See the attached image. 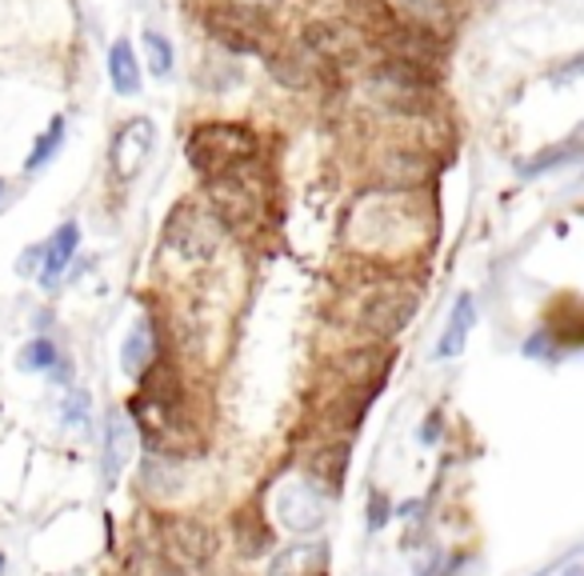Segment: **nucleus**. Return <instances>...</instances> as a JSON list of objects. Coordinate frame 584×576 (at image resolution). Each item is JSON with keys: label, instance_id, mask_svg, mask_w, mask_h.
<instances>
[{"label": "nucleus", "instance_id": "6ab92c4d", "mask_svg": "<svg viewBox=\"0 0 584 576\" xmlns=\"http://www.w3.org/2000/svg\"><path fill=\"white\" fill-rule=\"evenodd\" d=\"M156 365V332H152V320H137L132 332L125 337V349H120V368L125 377L141 380L149 368Z\"/></svg>", "mask_w": 584, "mask_h": 576}, {"label": "nucleus", "instance_id": "a878e982", "mask_svg": "<svg viewBox=\"0 0 584 576\" xmlns=\"http://www.w3.org/2000/svg\"><path fill=\"white\" fill-rule=\"evenodd\" d=\"M60 144H65V117H57V120H52V125H48V129H45V137H40V141L33 144V153H28V161H24V168H28V173H36V168H45L48 161L57 156V149H60Z\"/></svg>", "mask_w": 584, "mask_h": 576}, {"label": "nucleus", "instance_id": "423d86ee", "mask_svg": "<svg viewBox=\"0 0 584 576\" xmlns=\"http://www.w3.org/2000/svg\"><path fill=\"white\" fill-rule=\"evenodd\" d=\"M369 93H373L376 105L397 113V117H421L433 108V81L397 64V60L376 64L373 77H369Z\"/></svg>", "mask_w": 584, "mask_h": 576}, {"label": "nucleus", "instance_id": "393cba45", "mask_svg": "<svg viewBox=\"0 0 584 576\" xmlns=\"http://www.w3.org/2000/svg\"><path fill=\"white\" fill-rule=\"evenodd\" d=\"M16 365L24 368V373H52V368L60 365V353H57V344L52 341H45V337H36V341H28L21 349V361Z\"/></svg>", "mask_w": 584, "mask_h": 576}, {"label": "nucleus", "instance_id": "f03ea898", "mask_svg": "<svg viewBox=\"0 0 584 576\" xmlns=\"http://www.w3.org/2000/svg\"><path fill=\"white\" fill-rule=\"evenodd\" d=\"M421 212L409 200V192H376V197L361 200L357 204V216H352V240L364 248V252H376V257H400L409 248L421 245Z\"/></svg>", "mask_w": 584, "mask_h": 576}, {"label": "nucleus", "instance_id": "c756f323", "mask_svg": "<svg viewBox=\"0 0 584 576\" xmlns=\"http://www.w3.org/2000/svg\"><path fill=\"white\" fill-rule=\"evenodd\" d=\"M229 4H233V9H241V12H253V16H257V12L281 9L284 0H229Z\"/></svg>", "mask_w": 584, "mask_h": 576}, {"label": "nucleus", "instance_id": "20e7f679", "mask_svg": "<svg viewBox=\"0 0 584 576\" xmlns=\"http://www.w3.org/2000/svg\"><path fill=\"white\" fill-rule=\"evenodd\" d=\"M257 156H260V137L248 125H200L188 137V161L205 177L253 165Z\"/></svg>", "mask_w": 584, "mask_h": 576}, {"label": "nucleus", "instance_id": "5701e85b", "mask_svg": "<svg viewBox=\"0 0 584 576\" xmlns=\"http://www.w3.org/2000/svg\"><path fill=\"white\" fill-rule=\"evenodd\" d=\"M108 81L120 96L141 93V64H137V52H132L129 40H117L108 48Z\"/></svg>", "mask_w": 584, "mask_h": 576}, {"label": "nucleus", "instance_id": "a211bd4d", "mask_svg": "<svg viewBox=\"0 0 584 576\" xmlns=\"http://www.w3.org/2000/svg\"><path fill=\"white\" fill-rule=\"evenodd\" d=\"M472 325H477V301H472V293H460L453 301V313H448L441 341H436V361H453V356L465 353Z\"/></svg>", "mask_w": 584, "mask_h": 576}, {"label": "nucleus", "instance_id": "f704fd0d", "mask_svg": "<svg viewBox=\"0 0 584 576\" xmlns=\"http://www.w3.org/2000/svg\"><path fill=\"white\" fill-rule=\"evenodd\" d=\"M0 192H4V180H0Z\"/></svg>", "mask_w": 584, "mask_h": 576}, {"label": "nucleus", "instance_id": "7ed1b4c3", "mask_svg": "<svg viewBox=\"0 0 584 576\" xmlns=\"http://www.w3.org/2000/svg\"><path fill=\"white\" fill-rule=\"evenodd\" d=\"M205 185H209V209L221 216L224 228H257L265 221L269 192H265V180L257 173V161L205 177Z\"/></svg>", "mask_w": 584, "mask_h": 576}, {"label": "nucleus", "instance_id": "9b49d317", "mask_svg": "<svg viewBox=\"0 0 584 576\" xmlns=\"http://www.w3.org/2000/svg\"><path fill=\"white\" fill-rule=\"evenodd\" d=\"M364 33L357 24H340V21H316L304 28V48L313 52L320 64H357L364 57Z\"/></svg>", "mask_w": 584, "mask_h": 576}, {"label": "nucleus", "instance_id": "c85d7f7f", "mask_svg": "<svg viewBox=\"0 0 584 576\" xmlns=\"http://www.w3.org/2000/svg\"><path fill=\"white\" fill-rule=\"evenodd\" d=\"M393 508L397 505H388V496L381 493V489H373V493H369V529H385L388 525V517H393Z\"/></svg>", "mask_w": 584, "mask_h": 576}, {"label": "nucleus", "instance_id": "7c9ffc66", "mask_svg": "<svg viewBox=\"0 0 584 576\" xmlns=\"http://www.w3.org/2000/svg\"><path fill=\"white\" fill-rule=\"evenodd\" d=\"M144 576H188L180 565L173 561H144Z\"/></svg>", "mask_w": 584, "mask_h": 576}, {"label": "nucleus", "instance_id": "72a5a7b5", "mask_svg": "<svg viewBox=\"0 0 584 576\" xmlns=\"http://www.w3.org/2000/svg\"><path fill=\"white\" fill-rule=\"evenodd\" d=\"M0 576H4V556H0Z\"/></svg>", "mask_w": 584, "mask_h": 576}, {"label": "nucleus", "instance_id": "2eb2a0df", "mask_svg": "<svg viewBox=\"0 0 584 576\" xmlns=\"http://www.w3.org/2000/svg\"><path fill=\"white\" fill-rule=\"evenodd\" d=\"M344 472H349V445H344V440H328V445L313 448V452H308V465H304V477H308L325 496L340 493Z\"/></svg>", "mask_w": 584, "mask_h": 576}, {"label": "nucleus", "instance_id": "2f4dec72", "mask_svg": "<svg viewBox=\"0 0 584 576\" xmlns=\"http://www.w3.org/2000/svg\"><path fill=\"white\" fill-rule=\"evenodd\" d=\"M441 428H444L441 412H433V416L421 424V440H424V445H436V440H441Z\"/></svg>", "mask_w": 584, "mask_h": 576}, {"label": "nucleus", "instance_id": "cd10ccee", "mask_svg": "<svg viewBox=\"0 0 584 576\" xmlns=\"http://www.w3.org/2000/svg\"><path fill=\"white\" fill-rule=\"evenodd\" d=\"M65 424H72V428H84L89 424V412H93V397L84 392V388H72L69 397H65Z\"/></svg>", "mask_w": 584, "mask_h": 576}, {"label": "nucleus", "instance_id": "f257e3e1", "mask_svg": "<svg viewBox=\"0 0 584 576\" xmlns=\"http://www.w3.org/2000/svg\"><path fill=\"white\" fill-rule=\"evenodd\" d=\"M129 421L141 433L144 448L156 457L176 460L205 445V428H200V416H192L185 385L161 361L141 377V388L129 404Z\"/></svg>", "mask_w": 584, "mask_h": 576}, {"label": "nucleus", "instance_id": "39448f33", "mask_svg": "<svg viewBox=\"0 0 584 576\" xmlns=\"http://www.w3.org/2000/svg\"><path fill=\"white\" fill-rule=\"evenodd\" d=\"M224 240V224L221 216L209 209V204H176L173 216H168V228H164V245L173 248L176 257L185 260H209L217 257V248Z\"/></svg>", "mask_w": 584, "mask_h": 576}, {"label": "nucleus", "instance_id": "c9c22d12", "mask_svg": "<svg viewBox=\"0 0 584 576\" xmlns=\"http://www.w3.org/2000/svg\"><path fill=\"white\" fill-rule=\"evenodd\" d=\"M320 576H325V573H320Z\"/></svg>", "mask_w": 584, "mask_h": 576}, {"label": "nucleus", "instance_id": "6e6552de", "mask_svg": "<svg viewBox=\"0 0 584 576\" xmlns=\"http://www.w3.org/2000/svg\"><path fill=\"white\" fill-rule=\"evenodd\" d=\"M417 317V296L400 284H381V289H369L357 308V325H361L369 337H397L400 329H409V320Z\"/></svg>", "mask_w": 584, "mask_h": 576}, {"label": "nucleus", "instance_id": "ddd939ff", "mask_svg": "<svg viewBox=\"0 0 584 576\" xmlns=\"http://www.w3.org/2000/svg\"><path fill=\"white\" fill-rule=\"evenodd\" d=\"M376 177H381V185L388 192H409L429 180V156L421 149H409V144L385 149L376 156Z\"/></svg>", "mask_w": 584, "mask_h": 576}, {"label": "nucleus", "instance_id": "4be33fe9", "mask_svg": "<svg viewBox=\"0 0 584 576\" xmlns=\"http://www.w3.org/2000/svg\"><path fill=\"white\" fill-rule=\"evenodd\" d=\"M141 489L149 496H156V501L176 496V489H180V465H176L173 457H156V452H149L141 465Z\"/></svg>", "mask_w": 584, "mask_h": 576}, {"label": "nucleus", "instance_id": "1a4fd4ad", "mask_svg": "<svg viewBox=\"0 0 584 576\" xmlns=\"http://www.w3.org/2000/svg\"><path fill=\"white\" fill-rule=\"evenodd\" d=\"M381 48L388 52V60H397L405 69L421 72L433 81L436 77V64L444 60V40L433 33H424L417 24H385L381 33H376Z\"/></svg>", "mask_w": 584, "mask_h": 576}, {"label": "nucleus", "instance_id": "9d476101", "mask_svg": "<svg viewBox=\"0 0 584 576\" xmlns=\"http://www.w3.org/2000/svg\"><path fill=\"white\" fill-rule=\"evenodd\" d=\"M325 508H328V496L316 489L308 477H292L277 489L272 496V513L281 520L284 529L296 532V537H308L325 525Z\"/></svg>", "mask_w": 584, "mask_h": 576}, {"label": "nucleus", "instance_id": "f3484780", "mask_svg": "<svg viewBox=\"0 0 584 576\" xmlns=\"http://www.w3.org/2000/svg\"><path fill=\"white\" fill-rule=\"evenodd\" d=\"M328 565L325 541H296L284 544L281 553L269 561V576H320Z\"/></svg>", "mask_w": 584, "mask_h": 576}, {"label": "nucleus", "instance_id": "bb28decb", "mask_svg": "<svg viewBox=\"0 0 584 576\" xmlns=\"http://www.w3.org/2000/svg\"><path fill=\"white\" fill-rule=\"evenodd\" d=\"M144 52H149L152 77H168L173 72V45L161 33H144Z\"/></svg>", "mask_w": 584, "mask_h": 576}, {"label": "nucleus", "instance_id": "473e14b6", "mask_svg": "<svg viewBox=\"0 0 584 576\" xmlns=\"http://www.w3.org/2000/svg\"><path fill=\"white\" fill-rule=\"evenodd\" d=\"M561 576H584V568H569V573H561Z\"/></svg>", "mask_w": 584, "mask_h": 576}, {"label": "nucleus", "instance_id": "412c9836", "mask_svg": "<svg viewBox=\"0 0 584 576\" xmlns=\"http://www.w3.org/2000/svg\"><path fill=\"white\" fill-rule=\"evenodd\" d=\"M132 457V421L113 412L105 428V484H117V477L125 472Z\"/></svg>", "mask_w": 584, "mask_h": 576}, {"label": "nucleus", "instance_id": "dca6fc26", "mask_svg": "<svg viewBox=\"0 0 584 576\" xmlns=\"http://www.w3.org/2000/svg\"><path fill=\"white\" fill-rule=\"evenodd\" d=\"M388 9L400 12L405 24H417V28L441 36V40L453 33V24H456L453 0H388Z\"/></svg>", "mask_w": 584, "mask_h": 576}, {"label": "nucleus", "instance_id": "f8f14e48", "mask_svg": "<svg viewBox=\"0 0 584 576\" xmlns=\"http://www.w3.org/2000/svg\"><path fill=\"white\" fill-rule=\"evenodd\" d=\"M152 141H156V129H152L149 117H137V120H129V125H120V132L113 137V153H108L117 180H132L141 173L152 153Z\"/></svg>", "mask_w": 584, "mask_h": 576}, {"label": "nucleus", "instance_id": "4468645a", "mask_svg": "<svg viewBox=\"0 0 584 576\" xmlns=\"http://www.w3.org/2000/svg\"><path fill=\"white\" fill-rule=\"evenodd\" d=\"M209 28H212V36H217L224 48H233V52H269L265 33H260V21L253 12H241V9L209 12Z\"/></svg>", "mask_w": 584, "mask_h": 576}, {"label": "nucleus", "instance_id": "aec40b11", "mask_svg": "<svg viewBox=\"0 0 584 576\" xmlns=\"http://www.w3.org/2000/svg\"><path fill=\"white\" fill-rule=\"evenodd\" d=\"M77 245H81V228L77 224H60L57 233H52V240H48L45 248V269H40V284L45 289H57L60 272L69 269L72 257H77Z\"/></svg>", "mask_w": 584, "mask_h": 576}, {"label": "nucleus", "instance_id": "b1692460", "mask_svg": "<svg viewBox=\"0 0 584 576\" xmlns=\"http://www.w3.org/2000/svg\"><path fill=\"white\" fill-rule=\"evenodd\" d=\"M233 537H236V549L245 556H265L272 549L269 520H260V513H253V508H245V513L233 517Z\"/></svg>", "mask_w": 584, "mask_h": 576}, {"label": "nucleus", "instance_id": "0eeeda50", "mask_svg": "<svg viewBox=\"0 0 584 576\" xmlns=\"http://www.w3.org/2000/svg\"><path fill=\"white\" fill-rule=\"evenodd\" d=\"M164 561L180 565L185 573H200L217 556V532L197 517H164L161 520Z\"/></svg>", "mask_w": 584, "mask_h": 576}]
</instances>
